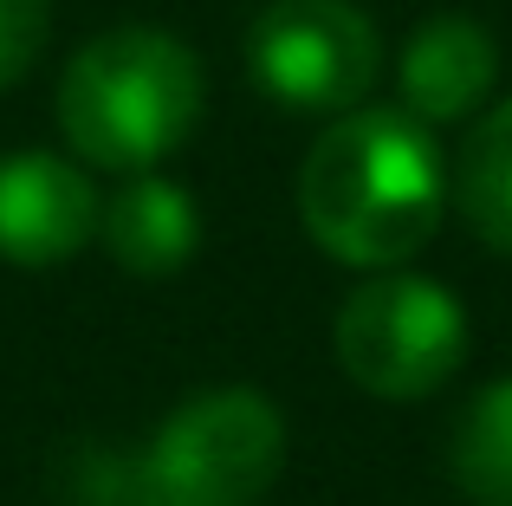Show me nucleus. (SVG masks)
Masks as SVG:
<instances>
[{"mask_svg": "<svg viewBox=\"0 0 512 506\" xmlns=\"http://www.w3.org/2000/svg\"><path fill=\"white\" fill-rule=\"evenodd\" d=\"M448 208V163L415 111H338L299 163V221L344 266H402Z\"/></svg>", "mask_w": 512, "mask_h": 506, "instance_id": "nucleus-1", "label": "nucleus"}, {"mask_svg": "<svg viewBox=\"0 0 512 506\" xmlns=\"http://www.w3.org/2000/svg\"><path fill=\"white\" fill-rule=\"evenodd\" d=\"M201 59L175 33H98L59 78V130L98 169H156L201 124Z\"/></svg>", "mask_w": 512, "mask_h": 506, "instance_id": "nucleus-2", "label": "nucleus"}, {"mask_svg": "<svg viewBox=\"0 0 512 506\" xmlns=\"http://www.w3.org/2000/svg\"><path fill=\"white\" fill-rule=\"evenodd\" d=\"M338 370L376 403H422L461 370L467 312L448 286L422 273H376L338 305Z\"/></svg>", "mask_w": 512, "mask_h": 506, "instance_id": "nucleus-3", "label": "nucleus"}, {"mask_svg": "<svg viewBox=\"0 0 512 506\" xmlns=\"http://www.w3.org/2000/svg\"><path fill=\"white\" fill-rule=\"evenodd\" d=\"M286 468V422L260 390H201L143 455L150 506H253Z\"/></svg>", "mask_w": 512, "mask_h": 506, "instance_id": "nucleus-4", "label": "nucleus"}, {"mask_svg": "<svg viewBox=\"0 0 512 506\" xmlns=\"http://www.w3.org/2000/svg\"><path fill=\"white\" fill-rule=\"evenodd\" d=\"M247 72L286 111H357L383 72V39L350 0H273L247 26Z\"/></svg>", "mask_w": 512, "mask_h": 506, "instance_id": "nucleus-5", "label": "nucleus"}, {"mask_svg": "<svg viewBox=\"0 0 512 506\" xmlns=\"http://www.w3.org/2000/svg\"><path fill=\"white\" fill-rule=\"evenodd\" d=\"M98 189L65 156L20 150L0 156V260L59 266L98 234Z\"/></svg>", "mask_w": 512, "mask_h": 506, "instance_id": "nucleus-6", "label": "nucleus"}, {"mask_svg": "<svg viewBox=\"0 0 512 506\" xmlns=\"http://www.w3.org/2000/svg\"><path fill=\"white\" fill-rule=\"evenodd\" d=\"M493 78H500V46L480 20L467 13H435L409 33L396 65L402 111H415L422 124H461L487 104Z\"/></svg>", "mask_w": 512, "mask_h": 506, "instance_id": "nucleus-7", "label": "nucleus"}, {"mask_svg": "<svg viewBox=\"0 0 512 506\" xmlns=\"http://www.w3.org/2000/svg\"><path fill=\"white\" fill-rule=\"evenodd\" d=\"M98 234H104V247H111V260L124 266V273L163 279L175 266H188V253L201 241V215H195L182 182L137 169V182H124V189L104 202Z\"/></svg>", "mask_w": 512, "mask_h": 506, "instance_id": "nucleus-8", "label": "nucleus"}, {"mask_svg": "<svg viewBox=\"0 0 512 506\" xmlns=\"http://www.w3.org/2000/svg\"><path fill=\"white\" fill-rule=\"evenodd\" d=\"M448 474L467 506H512V377L474 390L448 435Z\"/></svg>", "mask_w": 512, "mask_h": 506, "instance_id": "nucleus-9", "label": "nucleus"}, {"mask_svg": "<svg viewBox=\"0 0 512 506\" xmlns=\"http://www.w3.org/2000/svg\"><path fill=\"white\" fill-rule=\"evenodd\" d=\"M454 202L474 221V234L487 247L512 253V98L493 104L461 143L454 163Z\"/></svg>", "mask_w": 512, "mask_h": 506, "instance_id": "nucleus-10", "label": "nucleus"}, {"mask_svg": "<svg viewBox=\"0 0 512 506\" xmlns=\"http://www.w3.org/2000/svg\"><path fill=\"white\" fill-rule=\"evenodd\" d=\"M46 26H52L46 0H0V91L33 72L39 46H46Z\"/></svg>", "mask_w": 512, "mask_h": 506, "instance_id": "nucleus-11", "label": "nucleus"}]
</instances>
